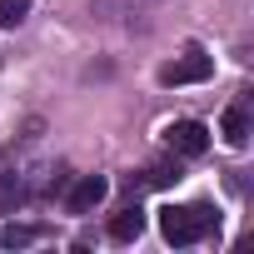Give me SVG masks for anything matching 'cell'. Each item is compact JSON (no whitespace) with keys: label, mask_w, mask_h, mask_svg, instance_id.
I'll list each match as a JSON object with an SVG mask.
<instances>
[{"label":"cell","mask_w":254,"mask_h":254,"mask_svg":"<svg viewBox=\"0 0 254 254\" xmlns=\"http://www.w3.org/2000/svg\"><path fill=\"white\" fill-rule=\"evenodd\" d=\"M214 224H219L214 204H170V209H160V234L170 244H199Z\"/></svg>","instance_id":"1"},{"label":"cell","mask_w":254,"mask_h":254,"mask_svg":"<svg viewBox=\"0 0 254 254\" xmlns=\"http://www.w3.org/2000/svg\"><path fill=\"white\" fill-rule=\"evenodd\" d=\"M209 75H214V60H209L204 50H185L180 60H170V65L160 70L165 85H199V80H209Z\"/></svg>","instance_id":"2"},{"label":"cell","mask_w":254,"mask_h":254,"mask_svg":"<svg viewBox=\"0 0 254 254\" xmlns=\"http://www.w3.org/2000/svg\"><path fill=\"white\" fill-rule=\"evenodd\" d=\"M165 145H170L175 155H190V160H194V155L209 150V130H204L199 120H175L170 130H165Z\"/></svg>","instance_id":"3"},{"label":"cell","mask_w":254,"mask_h":254,"mask_svg":"<svg viewBox=\"0 0 254 254\" xmlns=\"http://www.w3.org/2000/svg\"><path fill=\"white\" fill-rule=\"evenodd\" d=\"M105 194H110V180H105V175H80L75 190L65 194V209H70V214H90Z\"/></svg>","instance_id":"4"},{"label":"cell","mask_w":254,"mask_h":254,"mask_svg":"<svg viewBox=\"0 0 254 254\" xmlns=\"http://www.w3.org/2000/svg\"><path fill=\"white\" fill-rule=\"evenodd\" d=\"M219 135H224V145H234V150H244V145H249V135H254V120H249V105H244V100L224 110V120H219Z\"/></svg>","instance_id":"5"},{"label":"cell","mask_w":254,"mask_h":254,"mask_svg":"<svg viewBox=\"0 0 254 254\" xmlns=\"http://www.w3.org/2000/svg\"><path fill=\"white\" fill-rule=\"evenodd\" d=\"M145 234V214H140V204H125L115 219H110V239H120V244H130V239H140Z\"/></svg>","instance_id":"6"},{"label":"cell","mask_w":254,"mask_h":254,"mask_svg":"<svg viewBox=\"0 0 254 254\" xmlns=\"http://www.w3.org/2000/svg\"><path fill=\"white\" fill-rule=\"evenodd\" d=\"M20 204H25V175L0 170V214H15Z\"/></svg>","instance_id":"7"},{"label":"cell","mask_w":254,"mask_h":254,"mask_svg":"<svg viewBox=\"0 0 254 254\" xmlns=\"http://www.w3.org/2000/svg\"><path fill=\"white\" fill-rule=\"evenodd\" d=\"M150 5H160V0H95V10L110 15V20H120V15H140V10H150Z\"/></svg>","instance_id":"8"},{"label":"cell","mask_w":254,"mask_h":254,"mask_svg":"<svg viewBox=\"0 0 254 254\" xmlns=\"http://www.w3.org/2000/svg\"><path fill=\"white\" fill-rule=\"evenodd\" d=\"M45 229L40 224H5V229H0V244H5V249H25V244H35Z\"/></svg>","instance_id":"9"},{"label":"cell","mask_w":254,"mask_h":254,"mask_svg":"<svg viewBox=\"0 0 254 254\" xmlns=\"http://www.w3.org/2000/svg\"><path fill=\"white\" fill-rule=\"evenodd\" d=\"M25 15H30V0H0V25H5V30L20 25Z\"/></svg>","instance_id":"10"},{"label":"cell","mask_w":254,"mask_h":254,"mask_svg":"<svg viewBox=\"0 0 254 254\" xmlns=\"http://www.w3.org/2000/svg\"><path fill=\"white\" fill-rule=\"evenodd\" d=\"M180 180V165H150L145 170V185H155V190H165V185H175Z\"/></svg>","instance_id":"11"}]
</instances>
